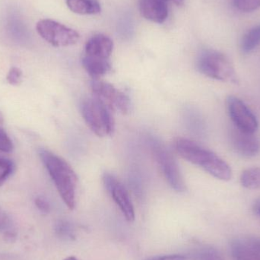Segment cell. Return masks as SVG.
Instances as JSON below:
<instances>
[{"instance_id": "4fadbf2b", "label": "cell", "mask_w": 260, "mask_h": 260, "mask_svg": "<svg viewBox=\"0 0 260 260\" xmlns=\"http://www.w3.org/2000/svg\"><path fill=\"white\" fill-rule=\"evenodd\" d=\"M82 63L87 73L94 79H100L112 70L110 59L90 57L85 55L82 58Z\"/></svg>"}, {"instance_id": "3957f363", "label": "cell", "mask_w": 260, "mask_h": 260, "mask_svg": "<svg viewBox=\"0 0 260 260\" xmlns=\"http://www.w3.org/2000/svg\"><path fill=\"white\" fill-rule=\"evenodd\" d=\"M197 68L201 74L214 80L238 85V74L229 58L221 52L205 50L197 57Z\"/></svg>"}, {"instance_id": "cb8c5ba5", "label": "cell", "mask_w": 260, "mask_h": 260, "mask_svg": "<svg viewBox=\"0 0 260 260\" xmlns=\"http://www.w3.org/2000/svg\"><path fill=\"white\" fill-rule=\"evenodd\" d=\"M21 78H22V72L21 71V70L17 67H12L9 70L6 79L10 85L17 86L21 84V81H22Z\"/></svg>"}, {"instance_id": "7a4b0ae2", "label": "cell", "mask_w": 260, "mask_h": 260, "mask_svg": "<svg viewBox=\"0 0 260 260\" xmlns=\"http://www.w3.org/2000/svg\"><path fill=\"white\" fill-rule=\"evenodd\" d=\"M39 155L62 201L68 209L73 210L76 206L78 183L74 170L64 159L49 150H40Z\"/></svg>"}, {"instance_id": "d4e9b609", "label": "cell", "mask_w": 260, "mask_h": 260, "mask_svg": "<svg viewBox=\"0 0 260 260\" xmlns=\"http://www.w3.org/2000/svg\"><path fill=\"white\" fill-rule=\"evenodd\" d=\"M35 205L43 213H48L50 212V203L47 202L46 199L43 198V197H38V198L35 199Z\"/></svg>"}, {"instance_id": "f1b7e54d", "label": "cell", "mask_w": 260, "mask_h": 260, "mask_svg": "<svg viewBox=\"0 0 260 260\" xmlns=\"http://www.w3.org/2000/svg\"><path fill=\"white\" fill-rule=\"evenodd\" d=\"M253 211H254L256 215L260 218V199L256 200V203H254V206H253Z\"/></svg>"}, {"instance_id": "8fae6325", "label": "cell", "mask_w": 260, "mask_h": 260, "mask_svg": "<svg viewBox=\"0 0 260 260\" xmlns=\"http://www.w3.org/2000/svg\"><path fill=\"white\" fill-rule=\"evenodd\" d=\"M168 0H139V10L145 19L162 24L168 17Z\"/></svg>"}, {"instance_id": "44dd1931", "label": "cell", "mask_w": 260, "mask_h": 260, "mask_svg": "<svg viewBox=\"0 0 260 260\" xmlns=\"http://www.w3.org/2000/svg\"><path fill=\"white\" fill-rule=\"evenodd\" d=\"M234 5L243 12H251L260 8V0H234Z\"/></svg>"}, {"instance_id": "484cf974", "label": "cell", "mask_w": 260, "mask_h": 260, "mask_svg": "<svg viewBox=\"0 0 260 260\" xmlns=\"http://www.w3.org/2000/svg\"><path fill=\"white\" fill-rule=\"evenodd\" d=\"M144 260H187V258L183 255L171 254L151 256V257L146 258Z\"/></svg>"}, {"instance_id": "7402d4cb", "label": "cell", "mask_w": 260, "mask_h": 260, "mask_svg": "<svg viewBox=\"0 0 260 260\" xmlns=\"http://www.w3.org/2000/svg\"><path fill=\"white\" fill-rule=\"evenodd\" d=\"M189 115L187 116L188 118V125L190 126L191 129L193 131L200 132L203 131L204 129V123L202 120L201 117H200L198 114L196 113V111H190Z\"/></svg>"}, {"instance_id": "52a82bcc", "label": "cell", "mask_w": 260, "mask_h": 260, "mask_svg": "<svg viewBox=\"0 0 260 260\" xmlns=\"http://www.w3.org/2000/svg\"><path fill=\"white\" fill-rule=\"evenodd\" d=\"M36 29L43 39L56 47L74 45L80 38L76 30L51 19L38 21Z\"/></svg>"}, {"instance_id": "1f68e13d", "label": "cell", "mask_w": 260, "mask_h": 260, "mask_svg": "<svg viewBox=\"0 0 260 260\" xmlns=\"http://www.w3.org/2000/svg\"><path fill=\"white\" fill-rule=\"evenodd\" d=\"M3 116H2V114H0V124H2V123H3Z\"/></svg>"}, {"instance_id": "e0dca14e", "label": "cell", "mask_w": 260, "mask_h": 260, "mask_svg": "<svg viewBox=\"0 0 260 260\" xmlns=\"http://www.w3.org/2000/svg\"><path fill=\"white\" fill-rule=\"evenodd\" d=\"M242 186L248 189H257L260 188V168L252 167L243 171L240 177Z\"/></svg>"}, {"instance_id": "6da1fadb", "label": "cell", "mask_w": 260, "mask_h": 260, "mask_svg": "<svg viewBox=\"0 0 260 260\" xmlns=\"http://www.w3.org/2000/svg\"><path fill=\"white\" fill-rule=\"evenodd\" d=\"M174 145L176 151L183 159L200 167L215 178L222 181L232 180L230 165L213 151L185 138L176 139Z\"/></svg>"}, {"instance_id": "ffe728a7", "label": "cell", "mask_w": 260, "mask_h": 260, "mask_svg": "<svg viewBox=\"0 0 260 260\" xmlns=\"http://www.w3.org/2000/svg\"><path fill=\"white\" fill-rule=\"evenodd\" d=\"M197 260H224L222 254L216 249L205 247L200 249L195 254Z\"/></svg>"}, {"instance_id": "83f0119b", "label": "cell", "mask_w": 260, "mask_h": 260, "mask_svg": "<svg viewBox=\"0 0 260 260\" xmlns=\"http://www.w3.org/2000/svg\"><path fill=\"white\" fill-rule=\"evenodd\" d=\"M9 218L6 214L0 209V230L5 229L9 224Z\"/></svg>"}, {"instance_id": "4dcf8cb0", "label": "cell", "mask_w": 260, "mask_h": 260, "mask_svg": "<svg viewBox=\"0 0 260 260\" xmlns=\"http://www.w3.org/2000/svg\"><path fill=\"white\" fill-rule=\"evenodd\" d=\"M63 260H79L78 258H76V256H69V257L66 258Z\"/></svg>"}, {"instance_id": "ba28073f", "label": "cell", "mask_w": 260, "mask_h": 260, "mask_svg": "<svg viewBox=\"0 0 260 260\" xmlns=\"http://www.w3.org/2000/svg\"><path fill=\"white\" fill-rule=\"evenodd\" d=\"M227 108L234 126L251 134L257 131L259 122L256 115L241 99L229 95L227 99Z\"/></svg>"}, {"instance_id": "9c48e42d", "label": "cell", "mask_w": 260, "mask_h": 260, "mask_svg": "<svg viewBox=\"0 0 260 260\" xmlns=\"http://www.w3.org/2000/svg\"><path fill=\"white\" fill-rule=\"evenodd\" d=\"M104 185L118 206L126 221L132 222L135 220V210L129 192L124 185L114 174L105 173L103 176Z\"/></svg>"}, {"instance_id": "2e32d148", "label": "cell", "mask_w": 260, "mask_h": 260, "mask_svg": "<svg viewBox=\"0 0 260 260\" xmlns=\"http://www.w3.org/2000/svg\"><path fill=\"white\" fill-rule=\"evenodd\" d=\"M260 45V24L247 30L241 38V47L242 53H247L253 52L258 46Z\"/></svg>"}, {"instance_id": "ac0fdd59", "label": "cell", "mask_w": 260, "mask_h": 260, "mask_svg": "<svg viewBox=\"0 0 260 260\" xmlns=\"http://www.w3.org/2000/svg\"><path fill=\"white\" fill-rule=\"evenodd\" d=\"M55 232L59 238L67 241L76 239L74 226L67 220H59L55 224Z\"/></svg>"}, {"instance_id": "d6986e66", "label": "cell", "mask_w": 260, "mask_h": 260, "mask_svg": "<svg viewBox=\"0 0 260 260\" xmlns=\"http://www.w3.org/2000/svg\"><path fill=\"white\" fill-rule=\"evenodd\" d=\"M15 170L13 161L7 157L0 155V186L12 175Z\"/></svg>"}, {"instance_id": "5bb4252c", "label": "cell", "mask_w": 260, "mask_h": 260, "mask_svg": "<svg viewBox=\"0 0 260 260\" xmlns=\"http://www.w3.org/2000/svg\"><path fill=\"white\" fill-rule=\"evenodd\" d=\"M234 260H260V253L251 247L247 238H237L230 244Z\"/></svg>"}, {"instance_id": "7c38bea8", "label": "cell", "mask_w": 260, "mask_h": 260, "mask_svg": "<svg viewBox=\"0 0 260 260\" xmlns=\"http://www.w3.org/2000/svg\"><path fill=\"white\" fill-rule=\"evenodd\" d=\"M114 42L109 37L99 34L91 37L85 44V56L99 59H110Z\"/></svg>"}, {"instance_id": "603a6c76", "label": "cell", "mask_w": 260, "mask_h": 260, "mask_svg": "<svg viewBox=\"0 0 260 260\" xmlns=\"http://www.w3.org/2000/svg\"><path fill=\"white\" fill-rule=\"evenodd\" d=\"M13 143L7 133L0 127V151L9 153L13 150Z\"/></svg>"}, {"instance_id": "5b68a950", "label": "cell", "mask_w": 260, "mask_h": 260, "mask_svg": "<svg viewBox=\"0 0 260 260\" xmlns=\"http://www.w3.org/2000/svg\"><path fill=\"white\" fill-rule=\"evenodd\" d=\"M81 113L87 126L96 136L105 137L114 133V120L111 111L95 97L82 102Z\"/></svg>"}, {"instance_id": "f546056e", "label": "cell", "mask_w": 260, "mask_h": 260, "mask_svg": "<svg viewBox=\"0 0 260 260\" xmlns=\"http://www.w3.org/2000/svg\"><path fill=\"white\" fill-rule=\"evenodd\" d=\"M169 1V0H168ZM170 1L173 2V3H175L177 6H182L183 4V2L184 0H170Z\"/></svg>"}, {"instance_id": "9a60e30c", "label": "cell", "mask_w": 260, "mask_h": 260, "mask_svg": "<svg viewBox=\"0 0 260 260\" xmlns=\"http://www.w3.org/2000/svg\"><path fill=\"white\" fill-rule=\"evenodd\" d=\"M69 9L79 15H95L101 12L98 0H66Z\"/></svg>"}, {"instance_id": "4316f807", "label": "cell", "mask_w": 260, "mask_h": 260, "mask_svg": "<svg viewBox=\"0 0 260 260\" xmlns=\"http://www.w3.org/2000/svg\"><path fill=\"white\" fill-rule=\"evenodd\" d=\"M247 240L250 245L260 253V238H247Z\"/></svg>"}, {"instance_id": "30bf717a", "label": "cell", "mask_w": 260, "mask_h": 260, "mask_svg": "<svg viewBox=\"0 0 260 260\" xmlns=\"http://www.w3.org/2000/svg\"><path fill=\"white\" fill-rule=\"evenodd\" d=\"M229 139L232 149L242 157H255L259 152V141L251 133H245L232 126L229 130Z\"/></svg>"}, {"instance_id": "8992f818", "label": "cell", "mask_w": 260, "mask_h": 260, "mask_svg": "<svg viewBox=\"0 0 260 260\" xmlns=\"http://www.w3.org/2000/svg\"><path fill=\"white\" fill-rule=\"evenodd\" d=\"M94 97L100 100L108 109L120 114H129L132 104L129 96L111 84L94 79L91 82Z\"/></svg>"}, {"instance_id": "277c9868", "label": "cell", "mask_w": 260, "mask_h": 260, "mask_svg": "<svg viewBox=\"0 0 260 260\" xmlns=\"http://www.w3.org/2000/svg\"><path fill=\"white\" fill-rule=\"evenodd\" d=\"M148 142L152 155L169 186L176 192H185L186 183L172 153L163 142L154 136L148 138Z\"/></svg>"}]
</instances>
